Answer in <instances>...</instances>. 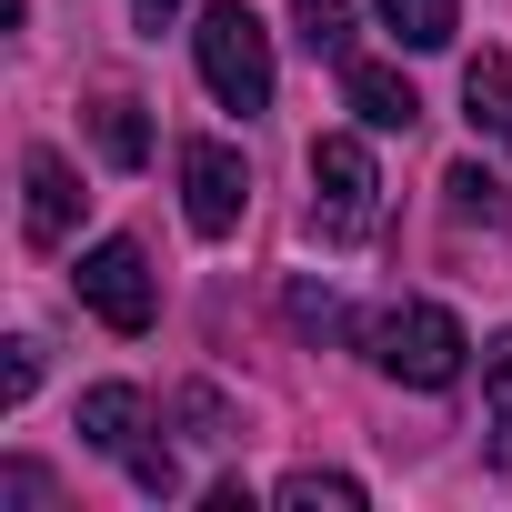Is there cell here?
<instances>
[{
    "mask_svg": "<svg viewBox=\"0 0 512 512\" xmlns=\"http://www.w3.org/2000/svg\"><path fill=\"white\" fill-rule=\"evenodd\" d=\"M362 352H372V372H392V382H412V392H452L472 342H462V322H452L442 302H392V312L362 322Z\"/></svg>",
    "mask_w": 512,
    "mask_h": 512,
    "instance_id": "1",
    "label": "cell"
},
{
    "mask_svg": "<svg viewBox=\"0 0 512 512\" xmlns=\"http://www.w3.org/2000/svg\"><path fill=\"white\" fill-rule=\"evenodd\" d=\"M191 51H201V81H211L221 111H272V41H262V21L241 0H211Z\"/></svg>",
    "mask_w": 512,
    "mask_h": 512,
    "instance_id": "2",
    "label": "cell"
},
{
    "mask_svg": "<svg viewBox=\"0 0 512 512\" xmlns=\"http://www.w3.org/2000/svg\"><path fill=\"white\" fill-rule=\"evenodd\" d=\"M312 221H322V241H372V221H382V171L352 131L312 141Z\"/></svg>",
    "mask_w": 512,
    "mask_h": 512,
    "instance_id": "3",
    "label": "cell"
},
{
    "mask_svg": "<svg viewBox=\"0 0 512 512\" xmlns=\"http://www.w3.org/2000/svg\"><path fill=\"white\" fill-rule=\"evenodd\" d=\"M81 302H91L111 332H151V322H161L151 251H141V241H91V251H81Z\"/></svg>",
    "mask_w": 512,
    "mask_h": 512,
    "instance_id": "4",
    "label": "cell"
},
{
    "mask_svg": "<svg viewBox=\"0 0 512 512\" xmlns=\"http://www.w3.org/2000/svg\"><path fill=\"white\" fill-rule=\"evenodd\" d=\"M241 201H251L241 151H231V141H181V211H191V231L221 241V231L241 221Z\"/></svg>",
    "mask_w": 512,
    "mask_h": 512,
    "instance_id": "5",
    "label": "cell"
},
{
    "mask_svg": "<svg viewBox=\"0 0 512 512\" xmlns=\"http://www.w3.org/2000/svg\"><path fill=\"white\" fill-rule=\"evenodd\" d=\"M71 221H81V171H71L61 151H31V161H21V231H31L41 251H61Z\"/></svg>",
    "mask_w": 512,
    "mask_h": 512,
    "instance_id": "6",
    "label": "cell"
},
{
    "mask_svg": "<svg viewBox=\"0 0 512 512\" xmlns=\"http://www.w3.org/2000/svg\"><path fill=\"white\" fill-rule=\"evenodd\" d=\"M342 101H352L372 131H412V121H422V91H412L402 71H382V61H342Z\"/></svg>",
    "mask_w": 512,
    "mask_h": 512,
    "instance_id": "7",
    "label": "cell"
},
{
    "mask_svg": "<svg viewBox=\"0 0 512 512\" xmlns=\"http://www.w3.org/2000/svg\"><path fill=\"white\" fill-rule=\"evenodd\" d=\"M81 442L121 462V452L141 442V392H131V382H101V392H81Z\"/></svg>",
    "mask_w": 512,
    "mask_h": 512,
    "instance_id": "8",
    "label": "cell"
},
{
    "mask_svg": "<svg viewBox=\"0 0 512 512\" xmlns=\"http://www.w3.org/2000/svg\"><path fill=\"white\" fill-rule=\"evenodd\" d=\"M462 111H472V131H492V141L512 151V61H502V51H482V61L462 71Z\"/></svg>",
    "mask_w": 512,
    "mask_h": 512,
    "instance_id": "9",
    "label": "cell"
},
{
    "mask_svg": "<svg viewBox=\"0 0 512 512\" xmlns=\"http://www.w3.org/2000/svg\"><path fill=\"white\" fill-rule=\"evenodd\" d=\"M372 11L392 21L402 51H452V31H462V0H372Z\"/></svg>",
    "mask_w": 512,
    "mask_h": 512,
    "instance_id": "10",
    "label": "cell"
},
{
    "mask_svg": "<svg viewBox=\"0 0 512 512\" xmlns=\"http://www.w3.org/2000/svg\"><path fill=\"white\" fill-rule=\"evenodd\" d=\"M442 201H452V221H482V231L512 221V191H502L482 161H452V171H442Z\"/></svg>",
    "mask_w": 512,
    "mask_h": 512,
    "instance_id": "11",
    "label": "cell"
},
{
    "mask_svg": "<svg viewBox=\"0 0 512 512\" xmlns=\"http://www.w3.org/2000/svg\"><path fill=\"white\" fill-rule=\"evenodd\" d=\"M292 31L312 61H352V0H292Z\"/></svg>",
    "mask_w": 512,
    "mask_h": 512,
    "instance_id": "12",
    "label": "cell"
},
{
    "mask_svg": "<svg viewBox=\"0 0 512 512\" xmlns=\"http://www.w3.org/2000/svg\"><path fill=\"white\" fill-rule=\"evenodd\" d=\"M91 131H101V151H111L121 171H141V161H151V121H141V101H121V91H111V101L91 111Z\"/></svg>",
    "mask_w": 512,
    "mask_h": 512,
    "instance_id": "13",
    "label": "cell"
},
{
    "mask_svg": "<svg viewBox=\"0 0 512 512\" xmlns=\"http://www.w3.org/2000/svg\"><path fill=\"white\" fill-rule=\"evenodd\" d=\"M482 412H492V452L512 462V332L482 352Z\"/></svg>",
    "mask_w": 512,
    "mask_h": 512,
    "instance_id": "14",
    "label": "cell"
},
{
    "mask_svg": "<svg viewBox=\"0 0 512 512\" xmlns=\"http://www.w3.org/2000/svg\"><path fill=\"white\" fill-rule=\"evenodd\" d=\"M282 502H292V512H362V482H352V472H292Z\"/></svg>",
    "mask_w": 512,
    "mask_h": 512,
    "instance_id": "15",
    "label": "cell"
},
{
    "mask_svg": "<svg viewBox=\"0 0 512 512\" xmlns=\"http://www.w3.org/2000/svg\"><path fill=\"white\" fill-rule=\"evenodd\" d=\"M121 462H131V482H141V492H181V462H171L161 442H131Z\"/></svg>",
    "mask_w": 512,
    "mask_h": 512,
    "instance_id": "16",
    "label": "cell"
},
{
    "mask_svg": "<svg viewBox=\"0 0 512 512\" xmlns=\"http://www.w3.org/2000/svg\"><path fill=\"white\" fill-rule=\"evenodd\" d=\"M292 322H302V332H342V302H332L322 282H292Z\"/></svg>",
    "mask_w": 512,
    "mask_h": 512,
    "instance_id": "17",
    "label": "cell"
},
{
    "mask_svg": "<svg viewBox=\"0 0 512 512\" xmlns=\"http://www.w3.org/2000/svg\"><path fill=\"white\" fill-rule=\"evenodd\" d=\"M0 502H51V472L41 462H11V472H0Z\"/></svg>",
    "mask_w": 512,
    "mask_h": 512,
    "instance_id": "18",
    "label": "cell"
},
{
    "mask_svg": "<svg viewBox=\"0 0 512 512\" xmlns=\"http://www.w3.org/2000/svg\"><path fill=\"white\" fill-rule=\"evenodd\" d=\"M31 382H41V342H11V382H0V402H31Z\"/></svg>",
    "mask_w": 512,
    "mask_h": 512,
    "instance_id": "19",
    "label": "cell"
},
{
    "mask_svg": "<svg viewBox=\"0 0 512 512\" xmlns=\"http://www.w3.org/2000/svg\"><path fill=\"white\" fill-rule=\"evenodd\" d=\"M171 11H181V0H131V21H141V31H161Z\"/></svg>",
    "mask_w": 512,
    "mask_h": 512,
    "instance_id": "20",
    "label": "cell"
}]
</instances>
